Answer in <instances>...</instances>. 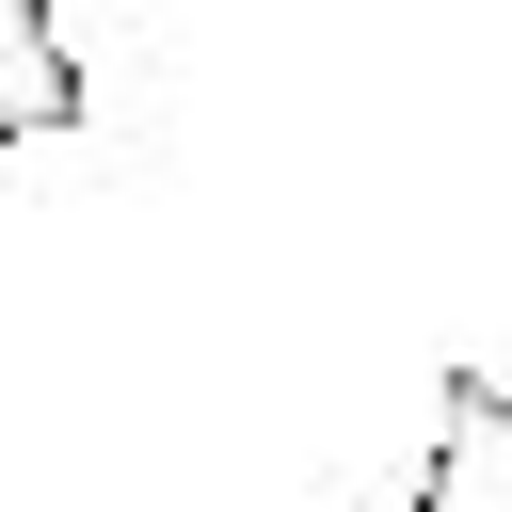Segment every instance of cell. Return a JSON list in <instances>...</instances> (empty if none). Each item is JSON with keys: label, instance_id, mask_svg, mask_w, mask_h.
<instances>
[{"label": "cell", "instance_id": "obj_2", "mask_svg": "<svg viewBox=\"0 0 512 512\" xmlns=\"http://www.w3.org/2000/svg\"><path fill=\"white\" fill-rule=\"evenodd\" d=\"M80 128V48L48 32V0H0V144Z\"/></svg>", "mask_w": 512, "mask_h": 512}, {"label": "cell", "instance_id": "obj_1", "mask_svg": "<svg viewBox=\"0 0 512 512\" xmlns=\"http://www.w3.org/2000/svg\"><path fill=\"white\" fill-rule=\"evenodd\" d=\"M400 512H512V384L496 368H448L432 384V464Z\"/></svg>", "mask_w": 512, "mask_h": 512}]
</instances>
